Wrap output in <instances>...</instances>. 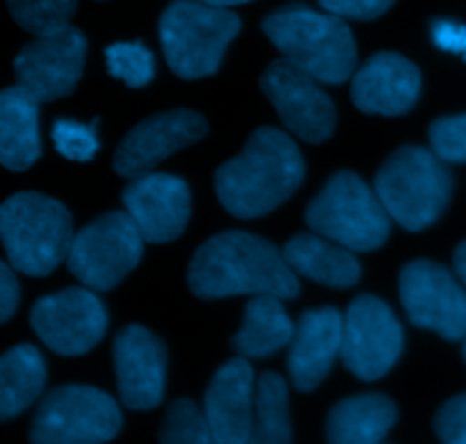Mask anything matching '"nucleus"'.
Instances as JSON below:
<instances>
[{
    "mask_svg": "<svg viewBox=\"0 0 466 444\" xmlns=\"http://www.w3.org/2000/svg\"><path fill=\"white\" fill-rule=\"evenodd\" d=\"M285 263L296 276L309 278L319 285L346 290L360 281L358 258L350 249L323 235H296L282 249Z\"/></svg>",
    "mask_w": 466,
    "mask_h": 444,
    "instance_id": "obj_22",
    "label": "nucleus"
},
{
    "mask_svg": "<svg viewBox=\"0 0 466 444\" xmlns=\"http://www.w3.org/2000/svg\"><path fill=\"white\" fill-rule=\"evenodd\" d=\"M0 240L16 272L48 276L71 251V214L50 196L21 191L0 205Z\"/></svg>",
    "mask_w": 466,
    "mask_h": 444,
    "instance_id": "obj_4",
    "label": "nucleus"
},
{
    "mask_svg": "<svg viewBox=\"0 0 466 444\" xmlns=\"http://www.w3.org/2000/svg\"><path fill=\"white\" fill-rule=\"evenodd\" d=\"M239 30L241 21L235 12L200 0H173L159 18V39L168 67L185 80L212 76Z\"/></svg>",
    "mask_w": 466,
    "mask_h": 444,
    "instance_id": "obj_6",
    "label": "nucleus"
},
{
    "mask_svg": "<svg viewBox=\"0 0 466 444\" xmlns=\"http://www.w3.org/2000/svg\"><path fill=\"white\" fill-rule=\"evenodd\" d=\"M262 91L278 109L282 123L300 139L321 144L335 132V103L317 77L300 71L289 59H278L264 71Z\"/></svg>",
    "mask_w": 466,
    "mask_h": 444,
    "instance_id": "obj_14",
    "label": "nucleus"
},
{
    "mask_svg": "<svg viewBox=\"0 0 466 444\" xmlns=\"http://www.w3.org/2000/svg\"><path fill=\"white\" fill-rule=\"evenodd\" d=\"M396 418L399 410L387 395L369 392L349 397L328 415V444H380Z\"/></svg>",
    "mask_w": 466,
    "mask_h": 444,
    "instance_id": "obj_23",
    "label": "nucleus"
},
{
    "mask_svg": "<svg viewBox=\"0 0 466 444\" xmlns=\"http://www.w3.org/2000/svg\"><path fill=\"white\" fill-rule=\"evenodd\" d=\"M53 141L59 155L73 162H89L100 149L98 135L94 123H77L71 119H59L53 126Z\"/></svg>",
    "mask_w": 466,
    "mask_h": 444,
    "instance_id": "obj_30",
    "label": "nucleus"
},
{
    "mask_svg": "<svg viewBox=\"0 0 466 444\" xmlns=\"http://www.w3.org/2000/svg\"><path fill=\"white\" fill-rule=\"evenodd\" d=\"M159 444H214L203 410L191 399L173 401L164 419Z\"/></svg>",
    "mask_w": 466,
    "mask_h": 444,
    "instance_id": "obj_29",
    "label": "nucleus"
},
{
    "mask_svg": "<svg viewBox=\"0 0 466 444\" xmlns=\"http://www.w3.org/2000/svg\"><path fill=\"white\" fill-rule=\"evenodd\" d=\"M246 444H291L289 395L280 374L264 372L255 386V419Z\"/></svg>",
    "mask_w": 466,
    "mask_h": 444,
    "instance_id": "obj_26",
    "label": "nucleus"
},
{
    "mask_svg": "<svg viewBox=\"0 0 466 444\" xmlns=\"http://www.w3.org/2000/svg\"><path fill=\"white\" fill-rule=\"evenodd\" d=\"M86 39L77 27L66 26L50 35L36 36L14 59L16 85L39 103L64 98L82 77Z\"/></svg>",
    "mask_w": 466,
    "mask_h": 444,
    "instance_id": "obj_13",
    "label": "nucleus"
},
{
    "mask_svg": "<svg viewBox=\"0 0 466 444\" xmlns=\"http://www.w3.org/2000/svg\"><path fill=\"white\" fill-rule=\"evenodd\" d=\"M453 264H455V274H458V278H462V283H466V242H462V244L455 249Z\"/></svg>",
    "mask_w": 466,
    "mask_h": 444,
    "instance_id": "obj_36",
    "label": "nucleus"
},
{
    "mask_svg": "<svg viewBox=\"0 0 466 444\" xmlns=\"http://www.w3.org/2000/svg\"><path fill=\"white\" fill-rule=\"evenodd\" d=\"M18 305V281L12 269L0 263V324L7 322Z\"/></svg>",
    "mask_w": 466,
    "mask_h": 444,
    "instance_id": "obj_35",
    "label": "nucleus"
},
{
    "mask_svg": "<svg viewBox=\"0 0 466 444\" xmlns=\"http://www.w3.org/2000/svg\"><path fill=\"white\" fill-rule=\"evenodd\" d=\"M123 205L146 242L164 244L185 231L191 214V194L182 178L146 173L126 187Z\"/></svg>",
    "mask_w": 466,
    "mask_h": 444,
    "instance_id": "obj_16",
    "label": "nucleus"
},
{
    "mask_svg": "<svg viewBox=\"0 0 466 444\" xmlns=\"http://www.w3.org/2000/svg\"><path fill=\"white\" fill-rule=\"evenodd\" d=\"M305 222L317 235L350 251H373L390 237L391 217L358 173L339 171L314 196Z\"/></svg>",
    "mask_w": 466,
    "mask_h": 444,
    "instance_id": "obj_7",
    "label": "nucleus"
},
{
    "mask_svg": "<svg viewBox=\"0 0 466 444\" xmlns=\"http://www.w3.org/2000/svg\"><path fill=\"white\" fill-rule=\"evenodd\" d=\"M464 360H466V342H464Z\"/></svg>",
    "mask_w": 466,
    "mask_h": 444,
    "instance_id": "obj_38",
    "label": "nucleus"
},
{
    "mask_svg": "<svg viewBox=\"0 0 466 444\" xmlns=\"http://www.w3.org/2000/svg\"><path fill=\"white\" fill-rule=\"evenodd\" d=\"M253 367L235 358L214 374L205 392L203 415L214 444H246L253 429Z\"/></svg>",
    "mask_w": 466,
    "mask_h": 444,
    "instance_id": "obj_19",
    "label": "nucleus"
},
{
    "mask_svg": "<svg viewBox=\"0 0 466 444\" xmlns=\"http://www.w3.org/2000/svg\"><path fill=\"white\" fill-rule=\"evenodd\" d=\"M431 146L444 162L466 164V112L432 121Z\"/></svg>",
    "mask_w": 466,
    "mask_h": 444,
    "instance_id": "obj_31",
    "label": "nucleus"
},
{
    "mask_svg": "<svg viewBox=\"0 0 466 444\" xmlns=\"http://www.w3.org/2000/svg\"><path fill=\"white\" fill-rule=\"evenodd\" d=\"M39 100L23 87L0 91V164L25 171L41 158Z\"/></svg>",
    "mask_w": 466,
    "mask_h": 444,
    "instance_id": "obj_21",
    "label": "nucleus"
},
{
    "mask_svg": "<svg viewBox=\"0 0 466 444\" xmlns=\"http://www.w3.org/2000/svg\"><path fill=\"white\" fill-rule=\"evenodd\" d=\"M432 41L441 50L462 55L466 59V26L455 21H435L432 23Z\"/></svg>",
    "mask_w": 466,
    "mask_h": 444,
    "instance_id": "obj_34",
    "label": "nucleus"
},
{
    "mask_svg": "<svg viewBox=\"0 0 466 444\" xmlns=\"http://www.w3.org/2000/svg\"><path fill=\"white\" fill-rule=\"evenodd\" d=\"M435 431L444 444H466V395L453 397L441 406Z\"/></svg>",
    "mask_w": 466,
    "mask_h": 444,
    "instance_id": "obj_32",
    "label": "nucleus"
},
{
    "mask_svg": "<svg viewBox=\"0 0 466 444\" xmlns=\"http://www.w3.org/2000/svg\"><path fill=\"white\" fill-rule=\"evenodd\" d=\"M405 336L399 319L385 301L362 294L350 304L344 317V365L362 381L385 377L403 351Z\"/></svg>",
    "mask_w": 466,
    "mask_h": 444,
    "instance_id": "obj_10",
    "label": "nucleus"
},
{
    "mask_svg": "<svg viewBox=\"0 0 466 444\" xmlns=\"http://www.w3.org/2000/svg\"><path fill=\"white\" fill-rule=\"evenodd\" d=\"M189 287L200 299L237 294L294 299L300 285L271 242L241 231L221 232L205 242L189 264Z\"/></svg>",
    "mask_w": 466,
    "mask_h": 444,
    "instance_id": "obj_1",
    "label": "nucleus"
},
{
    "mask_svg": "<svg viewBox=\"0 0 466 444\" xmlns=\"http://www.w3.org/2000/svg\"><path fill=\"white\" fill-rule=\"evenodd\" d=\"M30 324L48 349L59 356H82L107 331V313L91 290L68 287L32 305Z\"/></svg>",
    "mask_w": 466,
    "mask_h": 444,
    "instance_id": "obj_12",
    "label": "nucleus"
},
{
    "mask_svg": "<svg viewBox=\"0 0 466 444\" xmlns=\"http://www.w3.org/2000/svg\"><path fill=\"white\" fill-rule=\"evenodd\" d=\"M46 383V363L36 346L18 345L0 356V422L14 419L36 401Z\"/></svg>",
    "mask_w": 466,
    "mask_h": 444,
    "instance_id": "obj_25",
    "label": "nucleus"
},
{
    "mask_svg": "<svg viewBox=\"0 0 466 444\" xmlns=\"http://www.w3.org/2000/svg\"><path fill=\"white\" fill-rule=\"evenodd\" d=\"M118 397L130 410L162 404L167 386V349L144 326H127L114 340Z\"/></svg>",
    "mask_w": 466,
    "mask_h": 444,
    "instance_id": "obj_17",
    "label": "nucleus"
},
{
    "mask_svg": "<svg viewBox=\"0 0 466 444\" xmlns=\"http://www.w3.org/2000/svg\"><path fill=\"white\" fill-rule=\"evenodd\" d=\"M116 401L98 387L62 386L44 397L30 427V444H105L121 431Z\"/></svg>",
    "mask_w": 466,
    "mask_h": 444,
    "instance_id": "obj_8",
    "label": "nucleus"
},
{
    "mask_svg": "<svg viewBox=\"0 0 466 444\" xmlns=\"http://www.w3.org/2000/svg\"><path fill=\"white\" fill-rule=\"evenodd\" d=\"M294 324L282 308L278 296H255L248 301L244 326L237 333L232 345L241 358H267L294 340Z\"/></svg>",
    "mask_w": 466,
    "mask_h": 444,
    "instance_id": "obj_24",
    "label": "nucleus"
},
{
    "mask_svg": "<svg viewBox=\"0 0 466 444\" xmlns=\"http://www.w3.org/2000/svg\"><path fill=\"white\" fill-rule=\"evenodd\" d=\"M305 178V160L296 141L278 128H259L235 160L214 176L223 208L239 219L268 214L285 203Z\"/></svg>",
    "mask_w": 466,
    "mask_h": 444,
    "instance_id": "obj_2",
    "label": "nucleus"
},
{
    "mask_svg": "<svg viewBox=\"0 0 466 444\" xmlns=\"http://www.w3.org/2000/svg\"><path fill=\"white\" fill-rule=\"evenodd\" d=\"M208 121L191 109H171L144 119L132 128L114 153V169L123 178L146 176L164 158L203 139Z\"/></svg>",
    "mask_w": 466,
    "mask_h": 444,
    "instance_id": "obj_15",
    "label": "nucleus"
},
{
    "mask_svg": "<svg viewBox=\"0 0 466 444\" xmlns=\"http://www.w3.org/2000/svg\"><path fill=\"white\" fill-rule=\"evenodd\" d=\"M453 176L435 150L403 146L376 176V194L394 222L408 231L432 226L446 210Z\"/></svg>",
    "mask_w": 466,
    "mask_h": 444,
    "instance_id": "obj_5",
    "label": "nucleus"
},
{
    "mask_svg": "<svg viewBox=\"0 0 466 444\" xmlns=\"http://www.w3.org/2000/svg\"><path fill=\"white\" fill-rule=\"evenodd\" d=\"M200 3H208V5H214V7H232V5H244V3H250V0H200Z\"/></svg>",
    "mask_w": 466,
    "mask_h": 444,
    "instance_id": "obj_37",
    "label": "nucleus"
},
{
    "mask_svg": "<svg viewBox=\"0 0 466 444\" xmlns=\"http://www.w3.org/2000/svg\"><path fill=\"white\" fill-rule=\"evenodd\" d=\"M144 237L127 212H109L82 228L71 242L68 269L89 290L105 292L139 264Z\"/></svg>",
    "mask_w": 466,
    "mask_h": 444,
    "instance_id": "obj_9",
    "label": "nucleus"
},
{
    "mask_svg": "<svg viewBox=\"0 0 466 444\" xmlns=\"http://www.w3.org/2000/svg\"><path fill=\"white\" fill-rule=\"evenodd\" d=\"M400 301L410 322L444 340L466 337V292L458 278L431 260H414L400 272Z\"/></svg>",
    "mask_w": 466,
    "mask_h": 444,
    "instance_id": "obj_11",
    "label": "nucleus"
},
{
    "mask_svg": "<svg viewBox=\"0 0 466 444\" xmlns=\"http://www.w3.org/2000/svg\"><path fill=\"white\" fill-rule=\"evenodd\" d=\"M262 27L285 59L319 82L339 85L353 76L358 50L341 16L294 5L264 18Z\"/></svg>",
    "mask_w": 466,
    "mask_h": 444,
    "instance_id": "obj_3",
    "label": "nucleus"
},
{
    "mask_svg": "<svg viewBox=\"0 0 466 444\" xmlns=\"http://www.w3.org/2000/svg\"><path fill=\"white\" fill-rule=\"evenodd\" d=\"M344 342V317L335 308L308 310L300 315L289 346L291 383L299 392H312L332 369Z\"/></svg>",
    "mask_w": 466,
    "mask_h": 444,
    "instance_id": "obj_20",
    "label": "nucleus"
},
{
    "mask_svg": "<svg viewBox=\"0 0 466 444\" xmlns=\"http://www.w3.org/2000/svg\"><path fill=\"white\" fill-rule=\"evenodd\" d=\"M109 73L127 87H144L155 76V57L139 41H116L105 48Z\"/></svg>",
    "mask_w": 466,
    "mask_h": 444,
    "instance_id": "obj_28",
    "label": "nucleus"
},
{
    "mask_svg": "<svg viewBox=\"0 0 466 444\" xmlns=\"http://www.w3.org/2000/svg\"><path fill=\"white\" fill-rule=\"evenodd\" d=\"M7 7L23 30L44 36L71 26L77 0H7Z\"/></svg>",
    "mask_w": 466,
    "mask_h": 444,
    "instance_id": "obj_27",
    "label": "nucleus"
},
{
    "mask_svg": "<svg viewBox=\"0 0 466 444\" xmlns=\"http://www.w3.org/2000/svg\"><path fill=\"white\" fill-rule=\"evenodd\" d=\"M421 91V73L399 53H378L355 71L353 96L355 108L367 114L399 117L417 105Z\"/></svg>",
    "mask_w": 466,
    "mask_h": 444,
    "instance_id": "obj_18",
    "label": "nucleus"
},
{
    "mask_svg": "<svg viewBox=\"0 0 466 444\" xmlns=\"http://www.w3.org/2000/svg\"><path fill=\"white\" fill-rule=\"evenodd\" d=\"M319 3L335 16L371 21V18L382 16L394 5V0H319Z\"/></svg>",
    "mask_w": 466,
    "mask_h": 444,
    "instance_id": "obj_33",
    "label": "nucleus"
}]
</instances>
